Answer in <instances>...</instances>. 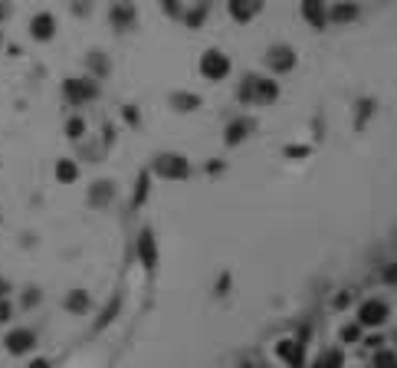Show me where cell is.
Segmentation results:
<instances>
[{"mask_svg":"<svg viewBox=\"0 0 397 368\" xmlns=\"http://www.w3.org/2000/svg\"><path fill=\"white\" fill-rule=\"evenodd\" d=\"M201 69H203V76H207V79H220V76H227V73H230V63L223 60L217 50H211V53H203Z\"/></svg>","mask_w":397,"mask_h":368,"instance_id":"6da1fadb","label":"cell"},{"mask_svg":"<svg viewBox=\"0 0 397 368\" xmlns=\"http://www.w3.org/2000/svg\"><path fill=\"white\" fill-rule=\"evenodd\" d=\"M361 325H381L384 319H388V306L384 303H378V300H371V303H364L361 306Z\"/></svg>","mask_w":397,"mask_h":368,"instance_id":"7a4b0ae2","label":"cell"},{"mask_svg":"<svg viewBox=\"0 0 397 368\" xmlns=\"http://www.w3.org/2000/svg\"><path fill=\"white\" fill-rule=\"evenodd\" d=\"M158 172L168 174V178H184V174H187V162H184V158H174V154H161Z\"/></svg>","mask_w":397,"mask_h":368,"instance_id":"3957f363","label":"cell"},{"mask_svg":"<svg viewBox=\"0 0 397 368\" xmlns=\"http://www.w3.org/2000/svg\"><path fill=\"white\" fill-rule=\"evenodd\" d=\"M30 26H33L30 33H33L36 40H50V36H53V30H56V20H53L50 14H36V17H33V23H30Z\"/></svg>","mask_w":397,"mask_h":368,"instance_id":"277c9868","label":"cell"},{"mask_svg":"<svg viewBox=\"0 0 397 368\" xmlns=\"http://www.w3.org/2000/svg\"><path fill=\"white\" fill-rule=\"evenodd\" d=\"M230 10L237 20H250L260 10V0H230Z\"/></svg>","mask_w":397,"mask_h":368,"instance_id":"5b68a950","label":"cell"},{"mask_svg":"<svg viewBox=\"0 0 397 368\" xmlns=\"http://www.w3.org/2000/svg\"><path fill=\"white\" fill-rule=\"evenodd\" d=\"M299 345L302 342H292V339H286V342H279V355L289 362L292 368H299L302 365V355H299Z\"/></svg>","mask_w":397,"mask_h":368,"instance_id":"8992f818","label":"cell"},{"mask_svg":"<svg viewBox=\"0 0 397 368\" xmlns=\"http://www.w3.org/2000/svg\"><path fill=\"white\" fill-rule=\"evenodd\" d=\"M302 14H305L309 20H312V26H322V23H325V17H322V4H319V0H305V4H302Z\"/></svg>","mask_w":397,"mask_h":368,"instance_id":"52a82bcc","label":"cell"},{"mask_svg":"<svg viewBox=\"0 0 397 368\" xmlns=\"http://www.w3.org/2000/svg\"><path fill=\"white\" fill-rule=\"evenodd\" d=\"M342 352H325L319 362H315V368H342Z\"/></svg>","mask_w":397,"mask_h":368,"instance_id":"ba28073f","label":"cell"},{"mask_svg":"<svg viewBox=\"0 0 397 368\" xmlns=\"http://www.w3.org/2000/svg\"><path fill=\"white\" fill-rule=\"evenodd\" d=\"M30 342H33V335H30V332H14V335H10V352L30 349Z\"/></svg>","mask_w":397,"mask_h":368,"instance_id":"9c48e42d","label":"cell"},{"mask_svg":"<svg viewBox=\"0 0 397 368\" xmlns=\"http://www.w3.org/2000/svg\"><path fill=\"white\" fill-rule=\"evenodd\" d=\"M142 257H144V263L148 266H154V240H152V233H142Z\"/></svg>","mask_w":397,"mask_h":368,"instance_id":"30bf717a","label":"cell"},{"mask_svg":"<svg viewBox=\"0 0 397 368\" xmlns=\"http://www.w3.org/2000/svg\"><path fill=\"white\" fill-rule=\"evenodd\" d=\"M66 93L73 95V99H83V95H92L95 89L89 86V83H66Z\"/></svg>","mask_w":397,"mask_h":368,"instance_id":"8fae6325","label":"cell"},{"mask_svg":"<svg viewBox=\"0 0 397 368\" xmlns=\"http://www.w3.org/2000/svg\"><path fill=\"white\" fill-rule=\"evenodd\" d=\"M56 178H60V181H73V178H76V164H73V162H60V164H56Z\"/></svg>","mask_w":397,"mask_h":368,"instance_id":"7c38bea8","label":"cell"},{"mask_svg":"<svg viewBox=\"0 0 397 368\" xmlns=\"http://www.w3.org/2000/svg\"><path fill=\"white\" fill-rule=\"evenodd\" d=\"M355 14H358V10L351 7V4H345V7H335V10H332V20H335V23H338V20H351Z\"/></svg>","mask_w":397,"mask_h":368,"instance_id":"4fadbf2b","label":"cell"},{"mask_svg":"<svg viewBox=\"0 0 397 368\" xmlns=\"http://www.w3.org/2000/svg\"><path fill=\"white\" fill-rule=\"evenodd\" d=\"M374 365H378V368H397V355H391V352H378Z\"/></svg>","mask_w":397,"mask_h":368,"instance_id":"5bb4252c","label":"cell"},{"mask_svg":"<svg viewBox=\"0 0 397 368\" xmlns=\"http://www.w3.org/2000/svg\"><path fill=\"white\" fill-rule=\"evenodd\" d=\"M358 335H361V325H348L345 332H342V339H345V342H355Z\"/></svg>","mask_w":397,"mask_h":368,"instance_id":"9a60e30c","label":"cell"},{"mask_svg":"<svg viewBox=\"0 0 397 368\" xmlns=\"http://www.w3.org/2000/svg\"><path fill=\"white\" fill-rule=\"evenodd\" d=\"M174 102H181V109H191V105H194V95H181V99H174Z\"/></svg>","mask_w":397,"mask_h":368,"instance_id":"2e32d148","label":"cell"},{"mask_svg":"<svg viewBox=\"0 0 397 368\" xmlns=\"http://www.w3.org/2000/svg\"><path fill=\"white\" fill-rule=\"evenodd\" d=\"M69 135H83V122H69Z\"/></svg>","mask_w":397,"mask_h":368,"instance_id":"e0dca14e","label":"cell"},{"mask_svg":"<svg viewBox=\"0 0 397 368\" xmlns=\"http://www.w3.org/2000/svg\"><path fill=\"white\" fill-rule=\"evenodd\" d=\"M388 280H391V283H397V266H391V270H388Z\"/></svg>","mask_w":397,"mask_h":368,"instance_id":"ac0fdd59","label":"cell"},{"mask_svg":"<svg viewBox=\"0 0 397 368\" xmlns=\"http://www.w3.org/2000/svg\"><path fill=\"white\" fill-rule=\"evenodd\" d=\"M4 14H7V4H0V17H4Z\"/></svg>","mask_w":397,"mask_h":368,"instance_id":"d6986e66","label":"cell"},{"mask_svg":"<svg viewBox=\"0 0 397 368\" xmlns=\"http://www.w3.org/2000/svg\"><path fill=\"white\" fill-rule=\"evenodd\" d=\"M33 368H50V365H46V362H36V365Z\"/></svg>","mask_w":397,"mask_h":368,"instance_id":"ffe728a7","label":"cell"}]
</instances>
